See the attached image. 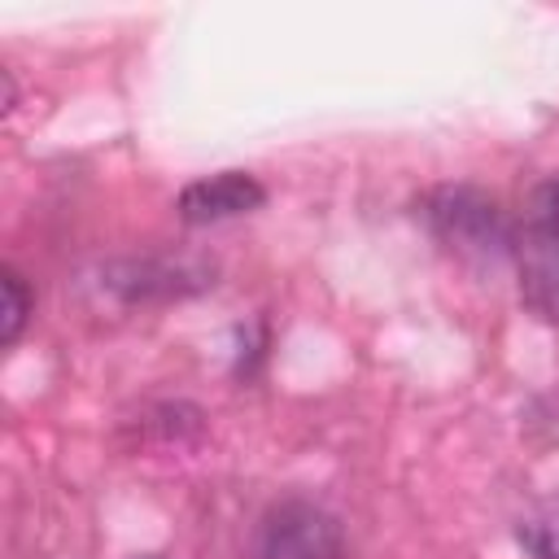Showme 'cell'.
<instances>
[{
  "mask_svg": "<svg viewBox=\"0 0 559 559\" xmlns=\"http://www.w3.org/2000/svg\"><path fill=\"white\" fill-rule=\"evenodd\" d=\"M533 214H550V218H559V179L546 183V188L537 192V210H533Z\"/></svg>",
  "mask_w": 559,
  "mask_h": 559,
  "instance_id": "obj_7",
  "label": "cell"
},
{
  "mask_svg": "<svg viewBox=\"0 0 559 559\" xmlns=\"http://www.w3.org/2000/svg\"><path fill=\"white\" fill-rule=\"evenodd\" d=\"M424 218H428L432 236L459 262H472V266H493L515 245L502 210L476 188H437L424 201Z\"/></svg>",
  "mask_w": 559,
  "mask_h": 559,
  "instance_id": "obj_1",
  "label": "cell"
},
{
  "mask_svg": "<svg viewBox=\"0 0 559 559\" xmlns=\"http://www.w3.org/2000/svg\"><path fill=\"white\" fill-rule=\"evenodd\" d=\"M179 280H192L197 288L205 284V271H183V266H157V262H122V266H109V288H118L127 301L135 297H153V293H183L188 284Z\"/></svg>",
  "mask_w": 559,
  "mask_h": 559,
  "instance_id": "obj_5",
  "label": "cell"
},
{
  "mask_svg": "<svg viewBox=\"0 0 559 559\" xmlns=\"http://www.w3.org/2000/svg\"><path fill=\"white\" fill-rule=\"evenodd\" d=\"M253 559H341V524L306 498H284L262 515Z\"/></svg>",
  "mask_w": 559,
  "mask_h": 559,
  "instance_id": "obj_2",
  "label": "cell"
},
{
  "mask_svg": "<svg viewBox=\"0 0 559 559\" xmlns=\"http://www.w3.org/2000/svg\"><path fill=\"white\" fill-rule=\"evenodd\" d=\"M511 258L528 314H537L542 323H559V218L533 214L515 236Z\"/></svg>",
  "mask_w": 559,
  "mask_h": 559,
  "instance_id": "obj_3",
  "label": "cell"
},
{
  "mask_svg": "<svg viewBox=\"0 0 559 559\" xmlns=\"http://www.w3.org/2000/svg\"><path fill=\"white\" fill-rule=\"evenodd\" d=\"M266 201V188L249 170H218L179 192V218L183 223H223L236 214H249Z\"/></svg>",
  "mask_w": 559,
  "mask_h": 559,
  "instance_id": "obj_4",
  "label": "cell"
},
{
  "mask_svg": "<svg viewBox=\"0 0 559 559\" xmlns=\"http://www.w3.org/2000/svg\"><path fill=\"white\" fill-rule=\"evenodd\" d=\"M0 293H4V306H0V341L13 345V341L22 336L31 310H35V297H31L26 280H22L13 266H4V275H0Z\"/></svg>",
  "mask_w": 559,
  "mask_h": 559,
  "instance_id": "obj_6",
  "label": "cell"
}]
</instances>
